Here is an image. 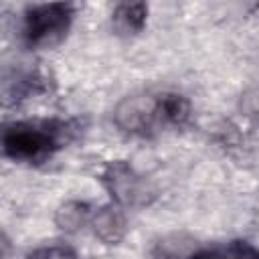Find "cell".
Listing matches in <instances>:
<instances>
[{"mask_svg":"<svg viewBox=\"0 0 259 259\" xmlns=\"http://www.w3.org/2000/svg\"><path fill=\"white\" fill-rule=\"evenodd\" d=\"M73 16L75 8L67 2L32 4L22 16V40L30 49H51L67 36Z\"/></svg>","mask_w":259,"mask_h":259,"instance_id":"obj_2","label":"cell"},{"mask_svg":"<svg viewBox=\"0 0 259 259\" xmlns=\"http://www.w3.org/2000/svg\"><path fill=\"white\" fill-rule=\"evenodd\" d=\"M89 221V206L85 202H69L59 210V225L63 229H75Z\"/></svg>","mask_w":259,"mask_h":259,"instance_id":"obj_8","label":"cell"},{"mask_svg":"<svg viewBox=\"0 0 259 259\" xmlns=\"http://www.w3.org/2000/svg\"><path fill=\"white\" fill-rule=\"evenodd\" d=\"M146 20H148V4L144 2H121L115 6L111 14L113 28L117 30V34L123 36L138 34L146 26Z\"/></svg>","mask_w":259,"mask_h":259,"instance_id":"obj_5","label":"cell"},{"mask_svg":"<svg viewBox=\"0 0 259 259\" xmlns=\"http://www.w3.org/2000/svg\"><path fill=\"white\" fill-rule=\"evenodd\" d=\"M73 136V125L59 119L10 123L2 134L4 156L20 164H40L59 152Z\"/></svg>","mask_w":259,"mask_h":259,"instance_id":"obj_1","label":"cell"},{"mask_svg":"<svg viewBox=\"0 0 259 259\" xmlns=\"http://www.w3.org/2000/svg\"><path fill=\"white\" fill-rule=\"evenodd\" d=\"M91 225H93V233L103 243H109V245L121 241V237L125 233V219H123L121 210L113 208V206L97 210L95 217L91 219Z\"/></svg>","mask_w":259,"mask_h":259,"instance_id":"obj_6","label":"cell"},{"mask_svg":"<svg viewBox=\"0 0 259 259\" xmlns=\"http://www.w3.org/2000/svg\"><path fill=\"white\" fill-rule=\"evenodd\" d=\"M152 117L156 132L162 127H180L190 117V101L176 91H160L152 95Z\"/></svg>","mask_w":259,"mask_h":259,"instance_id":"obj_4","label":"cell"},{"mask_svg":"<svg viewBox=\"0 0 259 259\" xmlns=\"http://www.w3.org/2000/svg\"><path fill=\"white\" fill-rule=\"evenodd\" d=\"M186 259H259V249L247 241H229L200 249Z\"/></svg>","mask_w":259,"mask_h":259,"instance_id":"obj_7","label":"cell"},{"mask_svg":"<svg viewBox=\"0 0 259 259\" xmlns=\"http://www.w3.org/2000/svg\"><path fill=\"white\" fill-rule=\"evenodd\" d=\"M26 259H77V255L65 245H49L32 251Z\"/></svg>","mask_w":259,"mask_h":259,"instance_id":"obj_9","label":"cell"},{"mask_svg":"<svg viewBox=\"0 0 259 259\" xmlns=\"http://www.w3.org/2000/svg\"><path fill=\"white\" fill-rule=\"evenodd\" d=\"M101 180L117 204L134 206L146 200V182L125 162H111L105 168Z\"/></svg>","mask_w":259,"mask_h":259,"instance_id":"obj_3","label":"cell"}]
</instances>
